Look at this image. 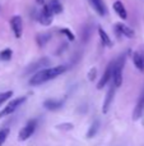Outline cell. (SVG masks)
<instances>
[{
  "instance_id": "7c38bea8",
  "label": "cell",
  "mask_w": 144,
  "mask_h": 146,
  "mask_svg": "<svg viewBox=\"0 0 144 146\" xmlns=\"http://www.w3.org/2000/svg\"><path fill=\"white\" fill-rule=\"evenodd\" d=\"M133 63L139 69L140 72H144V51L138 50L133 54Z\"/></svg>"
},
{
  "instance_id": "7402d4cb",
  "label": "cell",
  "mask_w": 144,
  "mask_h": 146,
  "mask_svg": "<svg viewBox=\"0 0 144 146\" xmlns=\"http://www.w3.org/2000/svg\"><path fill=\"white\" fill-rule=\"evenodd\" d=\"M9 128H3L0 129V146H3L5 141H7L8 136H9Z\"/></svg>"
},
{
  "instance_id": "484cf974",
  "label": "cell",
  "mask_w": 144,
  "mask_h": 146,
  "mask_svg": "<svg viewBox=\"0 0 144 146\" xmlns=\"http://www.w3.org/2000/svg\"><path fill=\"white\" fill-rule=\"evenodd\" d=\"M36 3H37V4H41V5H42L43 3H45V0H36Z\"/></svg>"
},
{
  "instance_id": "603a6c76",
  "label": "cell",
  "mask_w": 144,
  "mask_h": 146,
  "mask_svg": "<svg viewBox=\"0 0 144 146\" xmlns=\"http://www.w3.org/2000/svg\"><path fill=\"white\" fill-rule=\"evenodd\" d=\"M60 32L63 33V35H65L66 37H68V40H69V41H74V40H75V36H74V33L71 32V31L69 30V28H61Z\"/></svg>"
},
{
  "instance_id": "ffe728a7",
  "label": "cell",
  "mask_w": 144,
  "mask_h": 146,
  "mask_svg": "<svg viewBox=\"0 0 144 146\" xmlns=\"http://www.w3.org/2000/svg\"><path fill=\"white\" fill-rule=\"evenodd\" d=\"M98 126H99L98 121H96L93 124H92L91 128H89V131H88V133H87V137H88V139H92V137L97 133V131H98Z\"/></svg>"
},
{
  "instance_id": "e0dca14e",
  "label": "cell",
  "mask_w": 144,
  "mask_h": 146,
  "mask_svg": "<svg viewBox=\"0 0 144 146\" xmlns=\"http://www.w3.org/2000/svg\"><path fill=\"white\" fill-rule=\"evenodd\" d=\"M98 35H99V37H101L102 44H103L105 46H107V48H111L112 41H111V38H110V36L106 33V31H103L102 27H98Z\"/></svg>"
},
{
  "instance_id": "30bf717a",
  "label": "cell",
  "mask_w": 144,
  "mask_h": 146,
  "mask_svg": "<svg viewBox=\"0 0 144 146\" xmlns=\"http://www.w3.org/2000/svg\"><path fill=\"white\" fill-rule=\"evenodd\" d=\"M50 63V60H48L47 58H42V59H40V60H37V62H35V63H32L29 67H28L27 69H26V72H24V74H29V73H32V72H36V71H41V69H43V67L45 66H47V64Z\"/></svg>"
},
{
  "instance_id": "5bb4252c",
  "label": "cell",
  "mask_w": 144,
  "mask_h": 146,
  "mask_svg": "<svg viewBox=\"0 0 144 146\" xmlns=\"http://www.w3.org/2000/svg\"><path fill=\"white\" fill-rule=\"evenodd\" d=\"M89 3H91V5L93 7V9L98 13V15L103 17V15L106 14V7H105L102 0H89Z\"/></svg>"
},
{
  "instance_id": "ba28073f",
  "label": "cell",
  "mask_w": 144,
  "mask_h": 146,
  "mask_svg": "<svg viewBox=\"0 0 144 146\" xmlns=\"http://www.w3.org/2000/svg\"><path fill=\"white\" fill-rule=\"evenodd\" d=\"M115 90H116V87H115L114 85L110 86L109 91H107V94H106V99H105V101H103V106H102V111H103V114H106L107 111H109L110 106H111L112 101H114Z\"/></svg>"
},
{
  "instance_id": "9c48e42d",
  "label": "cell",
  "mask_w": 144,
  "mask_h": 146,
  "mask_svg": "<svg viewBox=\"0 0 144 146\" xmlns=\"http://www.w3.org/2000/svg\"><path fill=\"white\" fill-rule=\"evenodd\" d=\"M143 111H144V88H143L142 94H140L139 99H138V103L134 108V111H133V119L138 121V119L142 117Z\"/></svg>"
},
{
  "instance_id": "277c9868",
  "label": "cell",
  "mask_w": 144,
  "mask_h": 146,
  "mask_svg": "<svg viewBox=\"0 0 144 146\" xmlns=\"http://www.w3.org/2000/svg\"><path fill=\"white\" fill-rule=\"evenodd\" d=\"M36 127H37V121L36 119H31V121L27 122L24 127H22V129L18 133V140L19 141H26L28 140L36 131Z\"/></svg>"
},
{
  "instance_id": "cb8c5ba5",
  "label": "cell",
  "mask_w": 144,
  "mask_h": 146,
  "mask_svg": "<svg viewBox=\"0 0 144 146\" xmlns=\"http://www.w3.org/2000/svg\"><path fill=\"white\" fill-rule=\"evenodd\" d=\"M73 124L71 123H64V124H58L56 126V128L59 129H66V131H69V129H73Z\"/></svg>"
},
{
  "instance_id": "5b68a950",
  "label": "cell",
  "mask_w": 144,
  "mask_h": 146,
  "mask_svg": "<svg viewBox=\"0 0 144 146\" xmlns=\"http://www.w3.org/2000/svg\"><path fill=\"white\" fill-rule=\"evenodd\" d=\"M10 27H12V31L14 33V36L17 38H19L22 36L23 32V22L22 18L19 15H14V17L10 18Z\"/></svg>"
},
{
  "instance_id": "9a60e30c",
  "label": "cell",
  "mask_w": 144,
  "mask_h": 146,
  "mask_svg": "<svg viewBox=\"0 0 144 146\" xmlns=\"http://www.w3.org/2000/svg\"><path fill=\"white\" fill-rule=\"evenodd\" d=\"M114 10L117 13V15H119L121 19H126V18H128L126 9H125L124 4H122L120 0H116V1L114 3Z\"/></svg>"
},
{
  "instance_id": "44dd1931",
  "label": "cell",
  "mask_w": 144,
  "mask_h": 146,
  "mask_svg": "<svg viewBox=\"0 0 144 146\" xmlns=\"http://www.w3.org/2000/svg\"><path fill=\"white\" fill-rule=\"evenodd\" d=\"M12 96H13V91H4V92L0 94V106H1L7 100H9Z\"/></svg>"
},
{
  "instance_id": "7a4b0ae2",
  "label": "cell",
  "mask_w": 144,
  "mask_h": 146,
  "mask_svg": "<svg viewBox=\"0 0 144 146\" xmlns=\"http://www.w3.org/2000/svg\"><path fill=\"white\" fill-rule=\"evenodd\" d=\"M125 60H126V54H121L119 59L114 62V68H112V85L115 87H120L122 83V68L125 66Z\"/></svg>"
},
{
  "instance_id": "d4e9b609",
  "label": "cell",
  "mask_w": 144,
  "mask_h": 146,
  "mask_svg": "<svg viewBox=\"0 0 144 146\" xmlns=\"http://www.w3.org/2000/svg\"><path fill=\"white\" fill-rule=\"evenodd\" d=\"M96 74H97V69L96 68H92L91 71L88 73V80L89 81H93L94 78H96Z\"/></svg>"
},
{
  "instance_id": "8fae6325",
  "label": "cell",
  "mask_w": 144,
  "mask_h": 146,
  "mask_svg": "<svg viewBox=\"0 0 144 146\" xmlns=\"http://www.w3.org/2000/svg\"><path fill=\"white\" fill-rule=\"evenodd\" d=\"M115 28H116V33L117 35H124L126 36V37H134V30H132L130 27H128L126 25H124V23H116L115 25Z\"/></svg>"
},
{
  "instance_id": "2e32d148",
  "label": "cell",
  "mask_w": 144,
  "mask_h": 146,
  "mask_svg": "<svg viewBox=\"0 0 144 146\" xmlns=\"http://www.w3.org/2000/svg\"><path fill=\"white\" fill-rule=\"evenodd\" d=\"M47 7L52 14H60V13H63V5H61V3L59 0H50Z\"/></svg>"
},
{
  "instance_id": "ac0fdd59",
  "label": "cell",
  "mask_w": 144,
  "mask_h": 146,
  "mask_svg": "<svg viewBox=\"0 0 144 146\" xmlns=\"http://www.w3.org/2000/svg\"><path fill=\"white\" fill-rule=\"evenodd\" d=\"M50 38H51V33H48V32H42V33H38L37 37H36V40H37L38 46H45L46 42H47Z\"/></svg>"
},
{
  "instance_id": "6da1fadb",
  "label": "cell",
  "mask_w": 144,
  "mask_h": 146,
  "mask_svg": "<svg viewBox=\"0 0 144 146\" xmlns=\"http://www.w3.org/2000/svg\"><path fill=\"white\" fill-rule=\"evenodd\" d=\"M66 67L65 66H58V67H52V68H43L41 71L36 72L35 74L31 77L29 80V85L31 86H40L42 83L47 82L50 80L59 77L60 74H63L65 72Z\"/></svg>"
},
{
  "instance_id": "52a82bcc",
  "label": "cell",
  "mask_w": 144,
  "mask_h": 146,
  "mask_svg": "<svg viewBox=\"0 0 144 146\" xmlns=\"http://www.w3.org/2000/svg\"><path fill=\"white\" fill-rule=\"evenodd\" d=\"M52 15L54 14L51 13V10L48 9L47 5H43L41 12H40V17H38L40 23L43 26H50L51 23H52Z\"/></svg>"
},
{
  "instance_id": "d6986e66",
  "label": "cell",
  "mask_w": 144,
  "mask_h": 146,
  "mask_svg": "<svg viewBox=\"0 0 144 146\" xmlns=\"http://www.w3.org/2000/svg\"><path fill=\"white\" fill-rule=\"evenodd\" d=\"M12 55H13V51L10 50V49H4V50H1V53H0V60H10L12 59Z\"/></svg>"
},
{
  "instance_id": "3957f363",
  "label": "cell",
  "mask_w": 144,
  "mask_h": 146,
  "mask_svg": "<svg viewBox=\"0 0 144 146\" xmlns=\"http://www.w3.org/2000/svg\"><path fill=\"white\" fill-rule=\"evenodd\" d=\"M26 100H27V98H26V96H22V98H17V99H13V100L10 101V103L8 104V105L5 106V108L3 109L1 111H0V119L4 118V117H7V115H10V114H13L18 108H19L20 105H22L23 103H24Z\"/></svg>"
},
{
  "instance_id": "8992f818",
  "label": "cell",
  "mask_w": 144,
  "mask_h": 146,
  "mask_svg": "<svg viewBox=\"0 0 144 146\" xmlns=\"http://www.w3.org/2000/svg\"><path fill=\"white\" fill-rule=\"evenodd\" d=\"M112 68H114V62H111V63L107 66V68L105 69L103 74H102L101 80H99L98 83H97V88H98V90H102V88H103L105 86L109 83V81L111 80V77H112Z\"/></svg>"
},
{
  "instance_id": "4fadbf2b",
  "label": "cell",
  "mask_w": 144,
  "mask_h": 146,
  "mask_svg": "<svg viewBox=\"0 0 144 146\" xmlns=\"http://www.w3.org/2000/svg\"><path fill=\"white\" fill-rule=\"evenodd\" d=\"M63 105H64L63 100H51V99H48V100L43 101V106H45L47 110H52V111L54 110H59Z\"/></svg>"
}]
</instances>
